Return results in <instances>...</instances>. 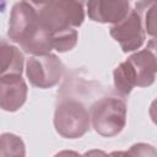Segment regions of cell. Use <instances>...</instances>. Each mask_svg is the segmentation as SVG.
Returning <instances> with one entry per match:
<instances>
[{
  "label": "cell",
  "instance_id": "6da1fadb",
  "mask_svg": "<svg viewBox=\"0 0 157 157\" xmlns=\"http://www.w3.org/2000/svg\"><path fill=\"white\" fill-rule=\"evenodd\" d=\"M44 27L52 34L53 49L64 53L71 50L78 38L76 31L85 20L82 1L60 0L32 2Z\"/></svg>",
  "mask_w": 157,
  "mask_h": 157
},
{
  "label": "cell",
  "instance_id": "7a4b0ae2",
  "mask_svg": "<svg viewBox=\"0 0 157 157\" xmlns=\"http://www.w3.org/2000/svg\"><path fill=\"white\" fill-rule=\"evenodd\" d=\"M7 36L32 56L49 54L53 49L50 32L42 23L33 4L28 1L12 6Z\"/></svg>",
  "mask_w": 157,
  "mask_h": 157
},
{
  "label": "cell",
  "instance_id": "3957f363",
  "mask_svg": "<svg viewBox=\"0 0 157 157\" xmlns=\"http://www.w3.org/2000/svg\"><path fill=\"white\" fill-rule=\"evenodd\" d=\"M157 59L155 49L147 47L130 55L113 72L115 91L126 97L134 87H148L155 82Z\"/></svg>",
  "mask_w": 157,
  "mask_h": 157
},
{
  "label": "cell",
  "instance_id": "277c9868",
  "mask_svg": "<svg viewBox=\"0 0 157 157\" xmlns=\"http://www.w3.org/2000/svg\"><path fill=\"white\" fill-rule=\"evenodd\" d=\"M93 129L102 136L112 137L121 132L126 124V103L121 97L105 96L90 109Z\"/></svg>",
  "mask_w": 157,
  "mask_h": 157
},
{
  "label": "cell",
  "instance_id": "5b68a950",
  "mask_svg": "<svg viewBox=\"0 0 157 157\" xmlns=\"http://www.w3.org/2000/svg\"><path fill=\"white\" fill-rule=\"evenodd\" d=\"M90 112L82 102L65 98L58 103L54 113V128L59 135L66 139H77L90 130Z\"/></svg>",
  "mask_w": 157,
  "mask_h": 157
},
{
  "label": "cell",
  "instance_id": "8992f818",
  "mask_svg": "<svg viewBox=\"0 0 157 157\" xmlns=\"http://www.w3.org/2000/svg\"><path fill=\"white\" fill-rule=\"evenodd\" d=\"M110 36L120 44L124 53L137 50L145 42L146 32L140 6L136 4L124 20L113 25L109 29Z\"/></svg>",
  "mask_w": 157,
  "mask_h": 157
},
{
  "label": "cell",
  "instance_id": "52a82bcc",
  "mask_svg": "<svg viewBox=\"0 0 157 157\" xmlns=\"http://www.w3.org/2000/svg\"><path fill=\"white\" fill-rule=\"evenodd\" d=\"M64 66L55 54L31 56L26 63V75L29 82L38 88H50L59 83Z\"/></svg>",
  "mask_w": 157,
  "mask_h": 157
},
{
  "label": "cell",
  "instance_id": "ba28073f",
  "mask_svg": "<svg viewBox=\"0 0 157 157\" xmlns=\"http://www.w3.org/2000/svg\"><path fill=\"white\" fill-rule=\"evenodd\" d=\"M27 83L21 75L0 77V108L6 112L18 110L27 99Z\"/></svg>",
  "mask_w": 157,
  "mask_h": 157
},
{
  "label": "cell",
  "instance_id": "9c48e42d",
  "mask_svg": "<svg viewBox=\"0 0 157 157\" xmlns=\"http://www.w3.org/2000/svg\"><path fill=\"white\" fill-rule=\"evenodd\" d=\"M130 11V4L125 0H92L87 2L88 17L94 22L118 23L126 17Z\"/></svg>",
  "mask_w": 157,
  "mask_h": 157
},
{
  "label": "cell",
  "instance_id": "30bf717a",
  "mask_svg": "<svg viewBox=\"0 0 157 157\" xmlns=\"http://www.w3.org/2000/svg\"><path fill=\"white\" fill-rule=\"evenodd\" d=\"M23 70V54L7 40L0 38V77L21 75Z\"/></svg>",
  "mask_w": 157,
  "mask_h": 157
},
{
  "label": "cell",
  "instance_id": "8fae6325",
  "mask_svg": "<svg viewBox=\"0 0 157 157\" xmlns=\"http://www.w3.org/2000/svg\"><path fill=\"white\" fill-rule=\"evenodd\" d=\"M0 157H26V146L22 139L10 132L1 134Z\"/></svg>",
  "mask_w": 157,
  "mask_h": 157
},
{
  "label": "cell",
  "instance_id": "7c38bea8",
  "mask_svg": "<svg viewBox=\"0 0 157 157\" xmlns=\"http://www.w3.org/2000/svg\"><path fill=\"white\" fill-rule=\"evenodd\" d=\"M109 157H157V152L153 146L139 142L132 145L128 151H113Z\"/></svg>",
  "mask_w": 157,
  "mask_h": 157
},
{
  "label": "cell",
  "instance_id": "4fadbf2b",
  "mask_svg": "<svg viewBox=\"0 0 157 157\" xmlns=\"http://www.w3.org/2000/svg\"><path fill=\"white\" fill-rule=\"evenodd\" d=\"M82 157H109V155H107L102 150H90Z\"/></svg>",
  "mask_w": 157,
  "mask_h": 157
},
{
  "label": "cell",
  "instance_id": "5bb4252c",
  "mask_svg": "<svg viewBox=\"0 0 157 157\" xmlns=\"http://www.w3.org/2000/svg\"><path fill=\"white\" fill-rule=\"evenodd\" d=\"M54 157H82L80 153H77L76 151H71V150H64L58 152Z\"/></svg>",
  "mask_w": 157,
  "mask_h": 157
}]
</instances>
